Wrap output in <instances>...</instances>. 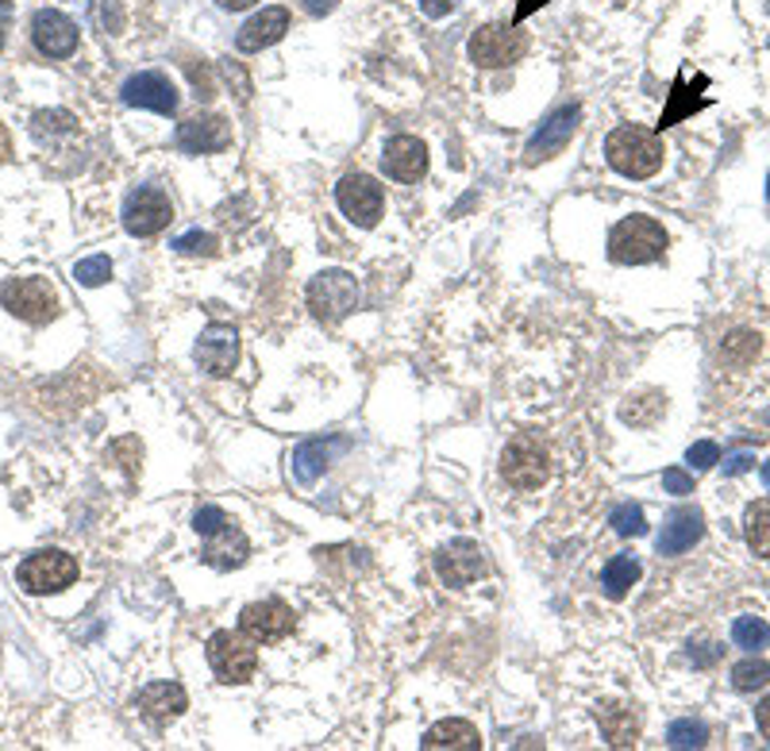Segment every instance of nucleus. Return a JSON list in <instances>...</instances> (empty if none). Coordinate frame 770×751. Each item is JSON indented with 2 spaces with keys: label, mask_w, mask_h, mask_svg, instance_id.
<instances>
[{
  "label": "nucleus",
  "mask_w": 770,
  "mask_h": 751,
  "mask_svg": "<svg viewBox=\"0 0 770 751\" xmlns=\"http://www.w3.org/2000/svg\"><path fill=\"white\" fill-rule=\"evenodd\" d=\"M605 158L621 178L643 181V178H655V174L663 170L667 147L655 131L640 128V123H621V128L609 131Z\"/></svg>",
  "instance_id": "nucleus-1"
},
{
  "label": "nucleus",
  "mask_w": 770,
  "mask_h": 751,
  "mask_svg": "<svg viewBox=\"0 0 770 751\" xmlns=\"http://www.w3.org/2000/svg\"><path fill=\"white\" fill-rule=\"evenodd\" d=\"M667 228L655 220V216H624L613 231H609V258L616 266H648L659 263L667 255Z\"/></svg>",
  "instance_id": "nucleus-2"
},
{
  "label": "nucleus",
  "mask_w": 770,
  "mask_h": 751,
  "mask_svg": "<svg viewBox=\"0 0 770 751\" xmlns=\"http://www.w3.org/2000/svg\"><path fill=\"white\" fill-rule=\"evenodd\" d=\"M208 666L220 682L228 686H243V682L255 679L258 671V651H255V640L243 636V632H213L208 636Z\"/></svg>",
  "instance_id": "nucleus-3"
},
{
  "label": "nucleus",
  "mask_w": 770,
  "mask_h": 751,
  "mask_svg": "<svg viewBox=\"0 0 770 751\" xmlns=\"http://www.w3.org/2000/svg\"><path fill=\"white\" fill-rule=\"evenodd\" d=\"M358 281L355 274L347 270H320L313 281H308V308H313L316 320L324 324H339L347 320L358 308Z\"/></svg>",
  "instance_id": "nucleus-4"
},
{
  "label": "nucleus",
  "mask_w": 770,
  "mask_h": 751,
  "mask_svg": "<svg viewBox=\"0 0 770 751\" xmlns=\"http://www.w3.org/2000/svg\"><path fill=\"white\" fill-rule=\"evenodd\" d=\"M551 474V463H547V447L540 444L529 432L513 436L501 451V478L509 482L513 490H540Z\"/></svg>",
  "instance_id": "nucleus-5"
},
{
  "label": "nucleus",
  "mask_w": 770,
  "mask_h": 751,
  "mask_svg": "<svg viewBox=\"0 0 770 751\" xmlns=\"http://www.w3.org/2000/svg\"><path fill=\"white\" fill-rule=\"evenodd\" d=\"M524 50H529V39L513 23H485V28L471 36V43H466L471 62L482 66V70H505V66L521 62Z\"/></svg>",
  "instance_id": "nucleus-6"
},
{
  "label": "nucleus",
  "mask_w": 770,
  "mask_h": 751,
  "mask_svg": "<svg viewBox=\"0 0 770 751\" xmlns=\"http://www.w3.org/2000/svg\"><path fill=\"white\" fill-rule=\"evenodd\" d=\"M16 579H20V586L28 594H58V590L73 586V579H78V559L58 547L36 551V555H28L20 563Z\"/></svg>",
  "instance_id": "nucleus-7"
},
{
  "label": "nucleus",
  "mask_w": 770,
  "mask_h": 751,
  "mask_svg": "<svg viewBox=\"0 0 770 751\" xmlns=\"http://www.w3.org/2000/svg\"><path fill=\"white\" fill-rule=\"evenodd\" d=\"M0 305L23 324H50L58 316V294L47 278H12L0 289Z\"/></svg>",
  "instance_id": "nucleus-8"
},
{
  "label": "nucleus",
  "mask_w": 770,
  "mask_h": 751,
  "mask_svg": "<svg viewBox=\"0 0 770 751\" xmlns=\"http://www.w3.org/2000/svg\"><path fill=\"white\" fill-rule=\"evenodd\" d=\"M293 629H297V613L278 597L250 601L239 613V632L255 640V644H278V640H286Z\"/></svg>",
  "instance_id": "nucleus-9"
},
{
  "label": "nucleus",
  "mask_w": 770,
  "mask_h": 751,
  "mask_svg": "<svg viewBox=\"0 0 770 751\" xmlns=\"http://www.w3.org/2000/svg\"><path fill=\"white\" fill-rule=\"evenodd\" d=\"M170 220H174V205L162 189L144 186L124 200V228H128L136 239L158 236L162 228H170Z\"/></svg>",
  "instance_id": "nucleus-10"
},
{
  "label": "nucleus",
  "mask_w": 770,
  "mask_h": 751,
  "mask_svg": "<svg viewBox=\"0 0 770 751\" xmlns=\"http://www.w3.org/2000/svg\"><path fill=\"white\" fill-rule=\"evenodd\" d=\"M336 200L343 208L347 220H355L358 228H374L382 220V208H385V194L382 186L371 178V174H347V178L336 186Z\"/></svg>",
  "instance_id": "nucleus-11"
},
{
  "label": "nucleus",
  "mask_w": 770,
  "mask_h": 751,
  "mask_svg": "<svg viewBox=\"0 0 770 751\" xmlns=\"http://www.w3.org/2000/svg\"><path fill=\"white\" fill-rule=\"evenodd\" d=\"M578 123H582V108H578V105L555 108V112L540 123V131L529 139V147H524V166H535V162H547V158H555L559 150L574 139Z\"/></svg>",
  "instance_id": "nucleus-12"
},
{
  "label": "nucleus",
  "mask_w": 770,
  "mask_h": 751,
  "mask_svg": "<svg viewBox=\"0 0 770 751\" xmlns=\"http://www.w3.org/2000/svg\"><path fill=\"white\" fill-rule=\"evenodd\" d=\"M120 97H124V105L147 108V112H158V116H174V112H178V105H181L178 86H174V81L166 78V73H158V70L131 73V78L124 81Z\"/></svg>",
  "instance_id": "nucleus-13"
},
{
  "label": "nucleus",
  "mask_w": 770,
  "mask_h": 751,
  "mask_svg": "<svg viewBox=\"0 0 770 751\" xmlns=\"http://www.w3.org/2000/svg\"><path fill=\"white\" fill-rule=\"evenodd\" d=\"M197 366L213 378H228L239 363V332L231 324H208L197 339V350H192Z\"/></svg>",
  "instance_id": "nucleus-14"
},
{
  "label": "nucleus",
  "mask_w": 770,
  "mask_h": 751,
  "mask_svg": "<svg viewBox=\"0 0 770 751\" xmlns=\"http://www.w3.org/2000/svg\"><path fill=\"white\" fill-rule=\"evenodd\" d=\"M382 170L401 186H416L428 174V144L416 136H393L382 147Z\"/></svg>",
  "instance_id": "nucleus-15"
},
{
  "label": "nucleus",
  "mask_w": 770,
  "mask_h": 751,
  "mask_svg": "<svg viewBox=\"0 0 770 751\" xmlns=\"http://www.w3.org/2000/svg\"><path fill=\"white\" fill-rule=\"evenodd\" d=\"M174 144L186 150V155H220V150L231 147V123L216 112H200L192 120L178 123Z\"/></svg>",
  "instance_id": "nucleus-16"
},
{
  "label": "nucleus",
  "mask_w": 770,
  "mask_h": 751,
  "mask_svg": "<svg viewBox=\"0 0 770 751\" xmlns=\"http://www.w3.org/2000/svg\"><path fill=\"white\" fill-rule=\"evenodd\" d=\"M31 39H36L39 55L70 58L78 50V23L58 8H39L36 20H31Z\"/></svg>",
  "instance_id": "nucleus-17"
},
{
  "label": "nucleus",
  "mask_w": 770,
  "mask_h": 751,
  "mask_svg": "<svg viewBox=\"0 0 770 751\" xmlns=\"http://www.w3.org/2000/svg\"><path fill=\"white\" fill-rule=\"evenodd\" d=\"M482 571H485V559L474 540H451V544L435 555V574H440L451 590L471 586L474 579H482Z\"/></svg>",
  "instance_id": "nucleus-18"
},
{
  "label": "nucleus",
  "mask_w": 770,
  "mask_h": 751,
  "mask_svg": "<svg viewBox=\"0 0 770 751\" xmlns=\"http://www.w3.org/2000/svg\"><path fill=\"white\" fill-rule=\"evenodd\" d=\"M701 536H705V513H701L698 505H682L663 521V532L655 536V547H659V555H682V551H690Z\"/></svg>",
  "instance_id": "nucleus-19"
},
{
  "label": "nucleus",
  "mask_w": 770,
  "mask_h": 751,
  "mask_svg": "<svg viewBox=\"0 0 770 751\" xmlns=\"http://www.w3.org/2000/svg\"><path fill=\"white\" fill-rule=\"evenodd\" d=\"M136 709L144 721H150L155 729H162L166 721L181 717L189 709V694L178 686V682H150L136 694Z\"/></svg>",
  "instance_id": "nucleus-20"
},
{
  "label": "nucleus",
  "mask_w": 770,
  "mask_h": 751,
  "mask_svg": "<svg viewBox=\"0 0 770 751\" xmlns=\"http://www.w3.org/2000/svg\"><path fill=\"white\" fill-rule=\"evenodd\" d=\"M286 31H289V8H282V4L263 8V12H255L239 28L236 47L243 50V55H258V50H266V47L278 43Z\"/></svg>",
  "instance_id": "nucleus-21"
},
{
  "label": "nucleus",
  "mask_w": 770,
  "mask_h": 751,
  "mask_svg": "<svg viewBox=\"0 0 770 751\" xmlns=\"http://www.w3.org/2000/svg\"><path fill=\"white\" fill-rule=\"evenodd\" d=\"M701 89H709L705 73H698V78H693V89H690V81H685V73H678V78L671 81L667 108H663V116H659L655 128L667 131V128H674L678 120H685V116H693V112H701V108H709V97H701Z\"/></svg>",
  "instance_id": "nucleus-22"
},
{
  "label": "nucleus",
  "mask_w": 770,
  "mask_h": 751,
  "mask_svg": "<svg viewBox=\"0 0 770 751\" xmlns=\"http://www.w3.org/2000/svg\"><path fill=\"white\" fill-rule=\"evenodd\" d=\"M347 447V439H305L297 451H293L289 458V471L293 478L300 482V486H313L316 478H324V471L332 466V458H336V451Z\"/></svg>",
  "instance_id": "nucleus-23"
},
{
  "label": "nucleus",
  "mask_w": 770,
  "mask_h": 751,
  "mask_svg": "<svg viewBox=\"0 0 770 751\" xmlns=\"http://www.w3.org/2000/svg\"><path fill=\"white\" fill-rule=\"evenodd\" d=\"M247 555H250V544L236 524H228V528H220L216 536H208L205 551H200V559H205L208 566H216V571H236V566L247 563Z\"/></svg>",
  "instance_id": "nucleus-24"
},
{
  "label": "nucleus",
  "mask_w": 770,
  "mask_h": 751,
  "mask_svg": "<svg viewBox=\"0 0 770 751\" xmlns=\"http://www.w3.org/2000/svg\"><path fill=\"white\" fill-rule=\"evenodd\" d=\"M424 751H478L482 748V737L471 721H440L435 729L424 732L421 740Z\"/></svg>",
  "instance_id": "nucleus-25"
},
{
  "label": "nucleus",
  "mask_w": 770,
  "mask_h": 751,
  "mask_svg": "<svg viewBox=\"0 0 770 751\" xmlns=\"http://www.w3.org/2000/svg\"><path fill=\"white\" fill-rule=\"evenodd\" d=\"M598 724L613 748H632L635 740H640V717H635V705H601Z\"/></svg>",
  "instance_id": "nucleus-26"
},
{
  "label": "nucleus",
  "mask_w": 770,
  "mask_h": 751,
  "mask_svg": "<svg viewBox=\"0 0 770 751\" xmlns=\"http://www.w3.org/2000/svg\"><path fill=\"white\" fill-rule=\"evenodd\" d=\"M640 574H643V566L635 563L632 555H613L605 563V571H601V590H605V597L621 601L628 590L640 582Z\"/></svg>",
  "instance_id": "nucleus-27"
},
{
  "label": "nucleus",
  "mask_w": 770,
  "mask_h": 751,
  "mask_svg": "<svg viewBox=\"0 0 770 751\" xmlns=\"http://www.w3.org/2000/svg\"><path fill=\"white\" fill-rule=\"evenodd\" d=\"M743 540L759 559H770V497H759L743 513Z\"/></svg>",
  "instance_id": "nucleus-28"
},
{
  "label": "nucleus",
  "mask_w": 770,
  "mask_h": 751,
  "mask_svg": "<svg viewBox=\"0 0 770 751\" xmlns=\"http://www.w3.org/2000/svg\"><path fill=\"white\" fill-rule=\"evenodd\" d=\"M663 413H667L663 394H640V397H628L621 405V421L632 424V428H651Z\"/></svg>",
  "instance_id": "nucleus-29"
},
{
  "label": "nucleus",
  "mask_w": 770,
  "mask_h": 751,
  "mask_svg": "<svg viewBox=\"0 0 770 751\" xmlns=\"http://www.w3.org/2000/svg\"><path fill=\"white\" fill-rule=\"evenodd\" d=\"M732 640H736V648H743V651H759L770 644V629L759 616H736Z\"/></svg>",
  "instance_id": "nucleus-30"
},
{
  "label": "nucleus",
  "mask_w": 770,
  "mask_h": 751,
  "mask_svg": "<svg viewBox=\"0 0 770 751\" xmlns=\"http://www.w3.org/2000/svg\"><path fill=\"white\" fill-rule=\"evenodd\" d=\"M770 682V663L767 659H743V663H736L732 666V686L736 690H763Z\"/></svg>",
  "instance_id": "nucleus-31"
},
{
  "label": "nucleus",
  "mask_w": 770,
  "mask_h": 751,
  "mask_svg": "<svg viewBox=\"0 0 770 751\" xmlns=\"http://www.w3.org/2000/svg\"><path fill=\"white\" fill-rule=\"evenodd\" d=\"M609 524H613L616 536H643V532H648V516H643V508L635 505V501L616 505L613 516H609Z\"/></svg>",
  "instance_id": "nucleus-32"
},
{
  "label": "nucleus",
  "mask_w": 770,
  "mask_h": 751,
  "mask_svg": "<svg viewBox=\"0 0 770 751\" xmlns=\"http://www.w3.org/2000/svg\"><path fill=\"white\" fill-rule=\"evenodd\" d=\"M667 744L671 748H705L709 744V729L701 721H674L671 732H667Z\"/></svg>",
  "instance_id": "nucleus-33"
},
{
  "label": "nucleus",
  "mask_w": 770,
  "mask_h": 751,
  "mask_svg": "<svg viewBox=\"0 0 770 751\" xmlns=\"http://www.w3.org/2000/svg\"><path fill=\"white\" fill-rule=\"evenodd\" d=\"M73 278H78L81 286H105V281L112 278V263H108L105 255L81 258V263L73 266Z\"/></svg>",
  "instance_id": "nucleus-34"
},
{
  "label": "nucleus",
  "mask_w": 770,
  "mask_h": 751,
  "mask_svg": "<svg viewBox=\"0 0 770 751\" xmlns=\"http://www.w3.org/2000/svg\"><path fill=\"white\" fill-rule=\"evenodd\" d=\"M228 513H224L220 505H200L197 513H192V528H197V536L200 540H208V536H216L220 528H228Z\"/></svg>",
  "instance_id": "nucleus-35"
},
{
  "label": "nucleus",
  "mask_w": 770,
  "mask_h": 751,
  "mask_svg": "<svg viewBox=\"0 0 770 751\" xmlns=\"http://www.w3.org/2000/svg\"><path fill=\"white\" fill-rule=\"evenodd\" d=\"M174 250H181V255H216L220 239L208 236V231H186V236L174 239Z\"/></svg>",
  "instance_id": "nucleus-36"
},
{
  "label": "nucleus",
  "mask_w": 770,
  "mask_h": 751,
  "mask_svg": "<svg viewBox=\"0 0 770 751\" xmlns=\"http://www.w3.org/2000/svg\"><path fill=\"white\" fill-rule=\"evenodd\" d=\"M685 463H690L693 471H713V466L721 463V447H717L713 439H698V444L685 451Z\"/></svg>",
  "instance_id": "nucleus-37"
},
{
  "label": "nucleus",
  "mask_w": 770,
  "mask_h": 751,
  "mask_svg": "<svg viewBox=\"0 0 770 751\" xmlns=\"http://www.w3.org/2000/svg\"><path fill=\"white\" fill-rule=\"evenodd\" d=\"M663 490L667 494L685 497V494H693V478L685 471H678V466H671V471H663Z\"/></svg>",
  "instance_id": "nucleus-38"
},
{
  "label": "nucleus",
  "mask_w": 770,
  "mask_h": 751,
  "mask_svg": "<svg viewBox=\"0 0 770 751\" xmlns=\"http://www.w3.org/2000/svg\"><path fill=\"white\" fill-rule=\"evenodd\" d=\"M751 466H756V455H751V451H736V455L724 458V474H728V478H732V474H748Z\"/></svg>",
  "instance_id": "nucleus-39"
},
{
  "label": "nucleus",
  "mask_w": 770,
  "mask_h": 751,
  "mask_svg": "<svg viewBox=\"0 0 770 751\" xmlns=\"http://www.w3.org/2000/svg\"><path fill=\"white\" fill-rule=\"evenodd\" d=\"M458 8V0H421V12L428 16V20H443V16H451Z\"/></svg>",
  "instance_id": "nucleus-40"
},
{
  "label": "nucleus",
  "mask_w": 770,
  "mask_h": 751,
  "mask_svg": "<svg viewBox=\"0 0 770 751\" xmlns=\"http://www.w3.org/2000/svg\"><path fill=\"white\" fill-rule=\"evenodd\" d=\"M543 4H551V0H521V4H516V16H513V28H516V23L529 20L532 12H540Z\"/></svg>",
  "instance_id": "nucleus-41"
},
{
  "label": "nucleus",
  "mask_w": 770,
  "mask_h": 751,
  "mask_svg": "<svg viewBox=\"0 0 770 751\" xmlns=\"http://www.w3.org/2000/svg\"><path fill=\"white\" fill-rule=\"evenodd\" d=\"M336 4L339 0H300V8H305L308 16H328V12H336Z\"/></svg>",
  "instance_id": "nucleus-42"
},
{
  "label": "nucleus",
  "mask_w": 770,
  "mask_h": 751,
  "mask_svg": "<svg viewBox=\"0 0 770 751\" xmlns=\"http://www.w3.org/2000/svg\"><path fill=\"white\" fill-rule=\"evenodd\" d=\"M756 721H759V732L770 740V698L759 701V709H756Z\"/></svg>",
  "instance_id": "nucleus-43"
},
{
  "label": "nucleus",
  "mask_w": 770,
  "mask_h": 751,
  "mask_svg": "<svg viewBox=\"0 0 770 751\" xmlns=\"http://www.w3.org/2000/svg\"><path fill=\"white\" fill-rule=\"evenodd\" d=\"M216 4H220V8H224V12H243V8L258 4V0H216Z\"/></svg>",
  "instance_id": "nucleus-44"
},
{
  "label": "nucleus",
  "mask_w": 770,
  "mask_h": 751,
  "mask_svg": "<svg viewBox=\"0 0 770 751\" xmlns=\"http://www.w3.org/2000/svg\"><path fill=\"white\" fill-rule=\"evenodd\" d=\"M763 486L770 490V463H763Z\"/></svg>",
  "instance_id": "nucleus-45"
},
{
  "label": "nucleus",
  "mask_w": 770,
  "mask_h": 751,
  "mask_svg": "<svg viewBox=\"0 0 770 751\" xmlns=\"http://www.w3.org/2000/svg\"><path fill=\"white\" fill-rule=\"evenodd\" d=\"M0 50H4V31H0Z\"/></svg>",
  "instance_id": "nucleus-46"
},
{
  "label": "nucleus",
  "mask_w": 770,
  "mask_h": 751,
  "mask_svg": "<svg viewBox=\"0 0 770 751\" xmlns=\"http://www.w3.org/2000/svg\"><path fill=\"white\" fill-rule=\"evenodd\" d=\"M767 200H770V178H767Z\"/></svg>",
  "instance_id": "nucleus-47"
},
{
  "label": "nucleus",
  "mask_w": 770,
  "mask_h": 751,
  "mask_svg": "<svg viewBox=\"0 0 770 751\" xmlns=\"http://www.w3.org/2000/svg\"><path fill=\"white\" fill-rule=\"evenodd\" d=\"M767 421H770V413H767Z\"/></svg>",
  "instance_id": "nucleus-48"
}]
</instances>
